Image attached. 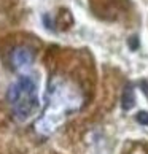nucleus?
Returning a JSON list of instances; mask_svg holds the SVG:
<instances>
[{
	"label": "nucleus",
	"mask_w": 148,
	"mask_h": 154,
	"mask_svg": "<svg viewBox=\"0 0 148 154\" xmlns=\"http://www.w3.org/2000/svg\"><path fill=\"white\" fill-rule=\"evenodd\" d=\"M7 102L19 122H26L37 115L40 108L38 83L30 75H21L7 91Z\"/></svg>",
	"instance_id": "1"
},
{
	"label": "nucleus",
	"mask_w": 148,
	"mask_h": 154,
	"mask_svg": "<svg viewBox=\"0 0 148 154\" xmlns=\"http://www.w3.org/2000/svg\"><path fill=\"white\" fill-rule=\"evenodd\" d=\"M33 59H35V54L29 46H18L11 51L10 60L11 65L16 70H24V68L30 67L33 64Z\"/></svg>",
	"instance_id": "2"
},
{
	"label": "nucleus",
	"mask_w": 148,
	"mask_h": 154,
	"mask_svg": "<svg viewBox=\"0 0 148 154\" xmlns=\"http://www.w3.org/2000/svg\"><path fill=\"white\" fill-rule=\"evenodd\" d=\"M134 100H135L134 89L131 88V86H128L126 89H124L123 97H121V106H123V110H131V108L134 106Z\"/></svg>",
	"instance_id": "3"
},
{
	"label": "nucleus",
	"mask_w": 148,
	"mask_h": 154,
	"mask_svg": "<svg viewBox=\"0 0 148 154\" xmlns=\"http://www.w3.org/2000/svg\"><path fill=\"white\" fill-rule=\"evenodd\" d=\"M135 119H137V122L142 124V125H148V113L146 111H139L137 116H135Z\"/></svg>",
	"instance_id": "4"
},
{
	"label": "nucleus",
	"mask_w": 148,
	"mask_h": 154,
	"mask_svg": "<svg viewBox=\"0 0 148 154\" xmlns=\"http://www.w3.org/2000/svg\"><path fill=\"white\" fill-rule=\"evenodd\" d=\"M129 46L132 49L137 48V37H132V40H129Z\"/></svg>",
	"instance_id": "5"
}]
</instances>
